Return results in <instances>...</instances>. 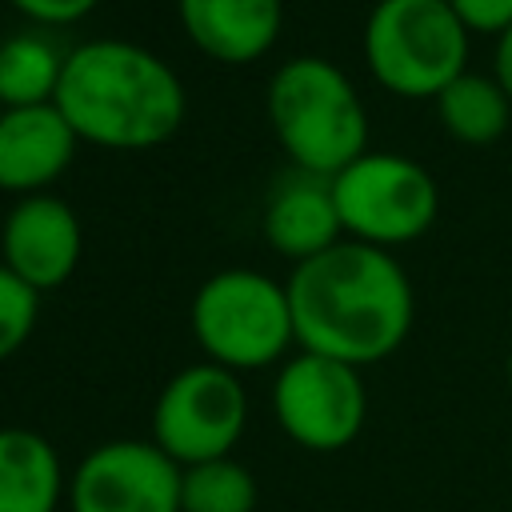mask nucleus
<instances>
[{
	"mask_svg": "<svg viewBox=\"0 0 512 512\" xmlns=\"http://www.w3.org/2000/svg\"><path fill=\"white\" fill-rule=\"evenodd\" d=\"M284 288L300 352L364 368L392 356L412 332L416 296L388 248L340 240L300 260Z\"/></svg>",
	"mask_w": 512,
	"mask_h": 512,
	"instance_id": "f257e3e1",
	"label": "nucleus"
},
{
	"mask_svg": "<svg viewBox=\"0 0 512 512\" xmlns=\"http://www.w3.org/2000/svg\"><path fill=\"white\" fill-rule=\"evenodd\" d=\"M52 104L80 140L128 152L176 136L188 112L180 76L152 48L112 36L64 52V76Z\"/></svg>",
	"mask_w": 512,
	"mask_h": 512,
	"instance_id": "f03ea898",
	"label": "nucleus"
},
{
	"mask_svg": "<svg viewBox=\"0 0 512 512\" xmlns=\"http://www.w3.org/2000/svg\"><path fill=\"white\" fill-rule=\"evenodd\" d=\"M268 120L288 160L316 176H336L368 152L360 92L324 56H292L272 72Z\"/></svg>",
	"mask_w": 512,
	"mask_h": 512,
	"instance_id": "7ed1b4c3",
	"label": "nucleus"
},
{
	"mask_svg": "<svg viewBox=\"0 0 512 512\" xmlns=\"http://www.w3.org/2000/svg\"><path fill=\"white\" fill-rule=\"evenodd\" d=\"M364 60L396 96H440L468 72V24L448 0H376L364 20Z\"/></svg>",
	"mask_w": 512,
	"mask_h": 512,
	"instance_id": "20e7f679",
	"label": "nucleus"
},
{
	"mask_svg": "<svg viewBox=\"0 0 512 512\" xmlns=\"http://www.w3.org/2000/svg\"><path fill=\"white\" fill-rule=\"evenodd\" d=\"M192 336L228 372L268 368L296 340L288 288L256 268H224L192 296Z\"/></svg>",
	"mask_w": 512,
	"mask_h": 512,
	"instance_id": "39448f33",
	"label": "nucleus"
},
{
	"mask_svg": "<svg viewBox=\"0 0 512 512\" xmlns=\"http://www.w3.org/2000/svg\"><path fill=\"white\" fill-rule=\"evenodd\" d=\"M332 196L344 232L376 248L424 236L440 208L432 172L400 152H364L332 176Z\"/></svg>",
	"mask_w": 512,
	"mask_h": 512,
	"instance_id": "423d86ee",
	"label": "nucleus"
},
{
	"mask_svg": "<svg viewBox=\"0 0 512 512\" xmlns=\"http://www.w3.org/2000/svg\"><path fill=\"white\" fill-rule=\"evenodd\" d=\"M248 420V396L236 372L204 360L180 368L156 396L152 444H160L180 468L224 460Z\"/></svg>",
	"mask_w": 512,
	"mask_h": 512,
	"instance_id": "0eeeda50",
	"label": "nucleus"
},
{
	"mask_svg": "<svg viewBox=\"0 0 512 512\" xmlns=\"http://www.w3.org/2000/svg\"><path fill=\"white\" fill-rule=\"evenodd\" d=\"M272 412L292 444L308 452H340L360 436L368 416L360 368L332 356L296 352L276 372Z\"/></svg>",
	"mask_w": 512,
	"mask_h": 512,
	"instance_id": "6e6552de",
	"label": "nucleus"
},
{
	"mask_svg": "<svg viewBox=\"0 0 512 512\" xmlns=\"http://www.w3.org/2000/svg\"><path fill=\"white\" fill-rule=\"evenodd\" d=\"M184 468L152 440H108L92 448L72 480V512H180Z\"/></svg>",
	"mask_w": 512,
	"mask_h": 512,
	"instance_id": "1a4fd4ad",
	"label": "nucleus"
},
{
	"mask_svg": "<svg viewBox=\"0 0 512 512\" xmlns=\"http://www.w3.org/2000/svg\"><path fill=\"white\" fill-rule=\"evenodd\" d=\"M80 220L48 192L20 196L0 224V264H8L28 288L44 292L64 284L80 264Z\"/></svg>",
	"mask_w": 512,
	"mask_h": 512,
	"instance_id": "9d476101",
	"label": "nucleus"
},
{
	"mask_svg": "<svg viewBox=\"0 0 512 512\" xmlns=\"http://www.w3.org/2000/svg\"><path fill=\"white\" fill-rule=\"evenodd\" d=\"M80 136L56 104L0 108V188L32 196L48 188L76 156Z\"/></svg>",
	"mask_w": 512,
	"mask_h": 512,
	"instance_id": "9b49d317",
	"label": "nucleus"
},
{
	"mask_svg": "<svg viewBox=\"0 0 512 512\" xmlns=\"http://www.w3.org/2000/svg\"><path fill=\"white\" fill-rule=\"evenodd\" d=\"M340 212L332 196V176L316 172H288L276 180L264 204V240L280 252L292 256L296 264L308 256H320L324 248L340 244Z\"/></svg>",
	"mask_w": 512,
	"mask_h": 512,
	"instance_id": "f8f14e48",
	"label": "nucleus"
},
{
	"mask_svg": "<svg viewBox=\"0 0 512 512\" xmlns=\"http://www.w3.org/2000/svg\"><path fill=\"white\" fill-rule=\"evenodd\" d=\"M188 40L224 64L260 60L284 24L280 0H176Z\"/></svg>",
	"mask_w": 512,
	"mask_h": 512,
	"instance_id": "ddd939ff",
	"label": "nucleus"
},
{
	"mask_svg": "<svg viewBox=\"0 0 512 512\" xmlns=\"http://www.w3.org/2000/svg\"><path fill=\"white\" fill-rule=\"evenodd\" d=\"M60 496L56 448L32 428H0V512H56Z\"/></svg>",
	"mask_w": 512,
	"mask_h": 512,
	"instance_id": "4468645a",
	"label": "nucleus"
},
{
	"mask_svg": "<svg viewBox=\"0 0 512 512\" xmlns=\"http://www.w3.org/2000/svg\"><path fill=\"white\" fill-rule=\"evenodd\" d=\"M440 124L452 140L464 144H492L512 116V96L500 88L496 76L484 72H460L440 96H436Z\"/></svg>",
	"mask_w": 512,
	"mask_h": 512,
	"instance_id": "2eb2a0df",
	"label": "nucleus"
},
{
	"mask_svg": "<svg viewBox=\"0 0 512 512\" xmlns=\"http://www.w3.org/2000/svg\"><path fill=\"white\" fill-rule=\"evenodd\" d=\"M64 76V56L52 40L36 32H16L0 40V108L52 104Z\"/></svg>",
	"mask_w": 512,
	"mask_h": 512,
	"instance_id": "dca6fc26",
	"label": "nucleus"
},
{
	"mask_svg": "<svg viewBox=\"0 0 512 512\" xmlns=\"http://www.w3.org/2000/svg\"><path fill=\"white\" fill-rule=\"evenodd\" d=\"M256 500V476L232 456L192 464L180 476V512H256Z\"/></svg>",
	"mask_w": 512,
	"mask_h": 512,
	"instance_id": "f3484780",
	"label": "nucleus"
},
{
	"mask_svg": "<svg viewBox=\"0 0 512 512\" xmlns=\"http://www.w3.org/2000/svg\"><path fill=\"white\" fill-rule=\"evenodd\" d=\"M40 316V292L28 288L8 264H0V360L24 348Z\"/></svg>",
	"mask_w": 512,
	"mask_h": 512,
	"instance_id": "a211bd4d",
	"label": "nucleus"
},
{
	"mask_svg": "<svg viewBox=\"0 0 512 512\" xmlns=\"http://www.w3.org/2000/svg\"><path fill=\"white\" fill-rule=\"evenodd\" d=\"M468 32H504L512 24V0H448Z\"/></svg>",
	"mask_w": 512,
	"mask_h": 512,
	"instance_id": "6ab92c4d",
	"label": "nucleus"
},
{
	"mask_svg": "<svg viewBox=\"0 0 512 512\" xmlns=\"http://www.w3.org/2000/svg\"><path fill=\"white\" fill-rule=\"evenodd\" d=\"M8 4L36 24H72V20L88 16L100 0H8Z\"/></svg>",
	"mask_w": 512,
	"mask_h": 512,
	"instance_id": "aec40b11",
	"label": "nucleus"
},
{
	"mask_svg": "<svg viewBox=\"0 0 512 512\" xmlns=\"http://www.w3.org/2000/svg\"><path fill=\"white\" fill-rule=\"evenodd\" d=\"M496 80H500V88L512 96V24L496 36V72H492Z\"/></svg>",
	"mask_w": 512,
	"mask_h": 512,
	"instance_id": "412c9836",
	"label": "nucleus"
},
{
	"mask_svg": "<svg viewBox=\"0 0 512 512\" xmlns=\"http://www.w3.org/2000/svg\"><path fill=\"white\" fill-rule=\"evenodd\" d=\"M504 368H508V392H512V348H508V364Z\"/></svg>",
	"mask_w": 512,
	"mask_h": 512,
	"instance_id": "4be33fe9",
	"label": "nucleus"
}]
</instances>
